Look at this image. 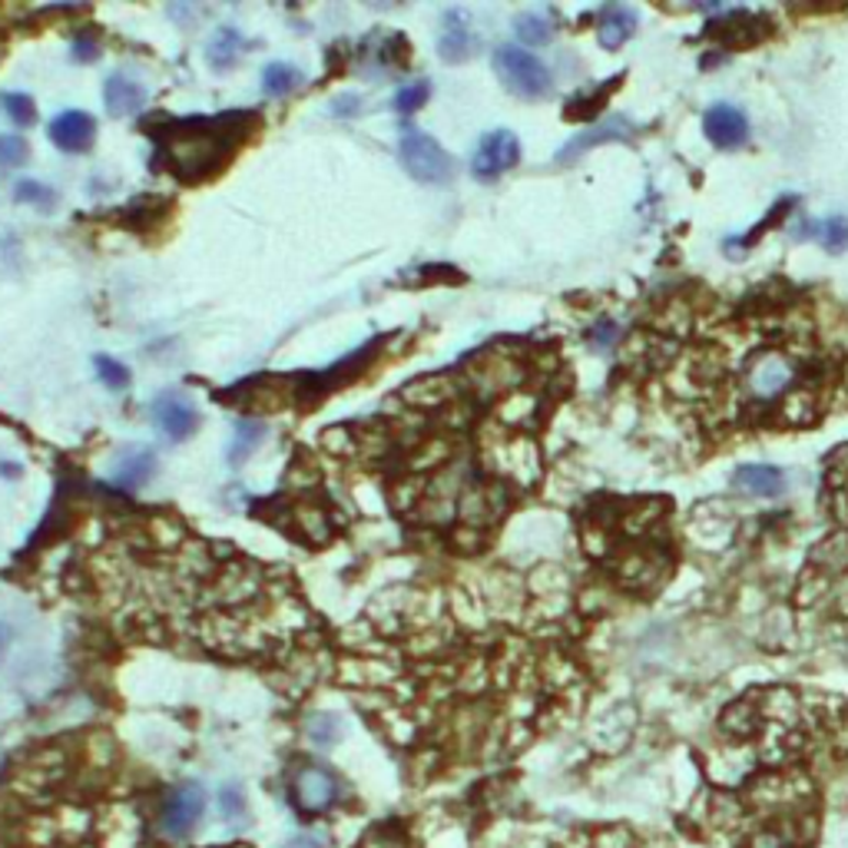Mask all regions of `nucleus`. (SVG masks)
<instances>
[{
	"label": "nucleus",
	"mask_w": 848,
	"mask_h": 848,
	"mask_svg": "<svg viewBox=\"0 0 848 848\" xmlns=\"http://www.w3.org/2000/svg\"><path fill=\"white\" fill-rule=\"evenodd\" d=\"M242 116H219V120H190L177 126L169 136V169L180 180H206L219 173L223 162H229V152L239 146V139L249 133V126H233Z\"/></svg>",
	"instance_id": "obj_1"
},
{
	"label": "nucleus",
	"mask_w": 848,
	"mask_h": 848,
	"mask_svg": "<svg viewBox=\"0 0 848 848\" xmlns=\"http://www.w3.org/2000/svg\"><path fill=\"white\" fill-rule=\"evenodd\" d=\"M398 152H402L405 173H408L411 180H418V183H425V186H444V183H451V177H454V159L448 156V149H444L434 136H428V133H421V129H405Z\"/></svg>",
	"instance_id": "obj_2"
},
{
	"label": "nucleus",
	"mask_w": 848,
	"mask_h": 848,
	"mask_svg": "<svg viewBox=\"0 0 848 848\" xmlns=\"http://www.w3.org/2000/svg\"><path fill=\"white\" fill-rule=\"evenodd\" d=\"M494 70H497V77L504 80L507 90L524 97V100H541L551 90V70L544 67V60L521 50V47H497Z\"/></svg>",
	"instance_id": "obj_3"
},
{
	"label": "nucleus",
	"mask_w": 848,
	"mask_h": 848,
	"mask_svg": "<svg viewBox=\"0 0 848 848\" xmlns=\"http://www.w3.org/2000/svg\"><path fill=\"white\" fill-rule=\"evenodd\" d=\"M203 815H206V789L200 782L177 785L159 805V825L173 841L190 838L193 828L203 822Z\"/></svg>",
	"instance_id": "obj_4"
},
{
	"label": "nucleus",
	"mask_w": 848,
	"mask_h": 848,
	"mask_svg": "<svg viewBox=\"0 0 848 848\" xmlns=\"http://www.w3.org/2000/svg\"><path fill=\"white\" fill-rule=\"evenodd\" d=\"M518 159H521V139L511 129H494L477 143L474 159H471V173L487 183V180L504 177L507 169H515Z\"/></svg>",
	"instance_id": "obj_5"
},
{
	"label": "nucleus",
	"mask_w": 848,
	"mask_h": 848,
	"mask_svg": "<svg viewBox=\"0 0 848 848\" xmlns=\"http://www.w3.org/2000/svg\"><path fill=\"white\" fill-rule=\"evenodd\" d=\"M149 415H152L156 431H159L166 441H173V444L190 441V438L200 431V411H196V405H193L186 395H173V392L159 395V398L149 405Z\"/></svg>",
	"instance_id": "obj_6"
},
{
	"label": "nucleus",
	"mask_w": 848,
	"mask_h": 848,
	"mask_svg": "<svg viewBox=\"0 0 848 848\" xmlns=\"http://www.w3.org/2000/svg\"><path fill=\"white\" fill-rule=\"evenodd\" d=\"M335 795H338V782H335V776H331L328 769H321V766L302 769V772L295 776V782H292V799H295L298 812H305V815H321V812H328L331 802H335Z\"/></svg>",
	"instance_id": "obj_7"
},
{
	"label": "nucleus",
	"mask_w": 848,
	"mask_h": 848,
	"mask_svg": "<svg viewBox=\"0 0 848 848\" xmlns=\"http://www.w3.org/2000/svg\"><path fill=\"white\" fill-rule=\"evenodd\" d=\"M792 375H795V369L782 352H762L759 359L749 362L746 385L756 398H776L789 388Z\"/></svg>",
	"instance_id": "obj_8"
},
{
	"label": "nucleus",
	"mask_w": 848,
	"mask_h": 848,
	"mask_svg": "<svg viewBox=\"0 0 848 848\" xmlns=\"http://www.w3.org/2000/svg\"><path fill=\"white\" fill-rule=\"evenodd\" d=\"M47 136L60 152H87L97 136V120L83 110H67L50 120Z\"/></svg>",
	"instance_id": "obj_9"
},
{
	"label": "nucleus",
	"mask_w": 848,
	"mask_h": 848,
	"mask_svg": "<svg viewBox=\"0 0 848 848\" xmlns=\"http://www.w3.org/2000/svg\"><path fill=\"white\" fill-rule=\"evenodd\" d=\"M703 129H706V136H710L713 146H720V149H736V146H743L746 136H749V120H746V113H743L739 106H733V103H716V106L706 110Z\"/></svg>",
	"instance_id": "obj_10"
},
{
	"label": "nucleus",
	"mask_w": 848,
	"mask_h": 848,
	"mask_svg": "<svg viewBox=\"0 0 848 848\" xmlns=\"http://www.w3.org/2000/svg\"><path fill=\"white\" fill-rule=\"evenodd\" d=\"M809 567L818 570L822 577H838L848 570V531H832L825 534L812 551H809Z\"/></svg>",
	"instance_id": "obj_11"
},
{
	"label": "nucleus",
	"mask_w": 848,
	"mask_h": 848,
	"mask_svg": "<svg viewBox=\"0 0 848 848\" xmlns=\"http://www.w3.org/2000/svg\"><path fill=\"white\" fill-rule=\"evenodd\" d=\"M103 100H106V110L113 116H133L143 110L146 103V90L139 80L126 77V74H113L106 83H103Z\"/></svg>",
	"instance_id": "obj_12"
},
{
	"label": "nucleus",
	"mask_w": 848,
	"mask_h": 848,
	"mask_svg": "<svg viewBox=\"0 0 848 848\" xmlns=\"http://www.w3.org/2000/svg\"><path fill=\"white\" fill-rule=\"evenodd\" d=\"M713 37L723 41L726 47H753L769 34V21L766 18H753V14H733L723 24H713Z\"/></svg>",
	"instance_id": "obj_13"
},
{
	"label": "nucleus",
	"mask_w": 848,
	"mask_h": 848,
	"mask_svg": "<svg viewBox=\"0 0 848 848\" xmlns=\"http://www.w3.org/2000/svg\"><path fill=\"white\" fill-rule=\"evenodd\" d=\"M474 47V37H471V27H467V14L464 11H448L444 14V27H441V37H438V50L448 64H457L471 54Z\"/></svg>",
	"instance_id": "obj_14"
},
{
	"label": "nucleus",
	"mask_w": 848,
	"mask_h": 848,
	"mask_svg": "<svg viewBox=\"0 0 848 848\" xmlns=\"http://www.w3.org/2000/svg\"><path fill=\"white\" fill-rule=\"evenodd\" d=\"M736 484L746 494H753V497H769L772 500V497L785 494V477L772 464H746V467H739L736 471Z\"/></svg>",
	"instance_id": "obj_15"
},
{
	"label": "nucleus",
	"mask_w": 848,
	"mask_h": 848,
	"mask_svg": "<svg viewBox=\"0 0 848 848\" xmlns=\"http://www.w3.org/2000/svg\"><path fill=\"white\" fill-rule=\"evenodd\" d=\"M152 474H156V454H152V451H143V448L120 454L116 464H113V480H116L120 487H126V490L143 487Z\"/></svg>",
	"instance_id": "obj_16"
},
{
	"label": "nucleus",
	"mask_w": 848,
	"mask_h": 848,
	"mask_svg": "<svg viewBox=\"0 0 848 848\" xmlns=\"http://www.w3.org/2000/svg\"><path fill=\"white\" fill-rule=\"evenodd\" d=\"M630 136V123L623 120V116H613L610 123H600V126H593V129H587V133H580L577 139H570L564 149H561V162H570L574 156H580V152H587V149H593V146H600V143H610V139H626Z\"/></svg>",
	"instance_id": "obj_17"
},
{
	"label": "nucleus",
	"mask_w": 848,
	"mask_h": 848,
	"mask_svg": "<svg viewBox=\"0 0 848 848\" xmlns=\"http://www.w3.org/2000/svg\"><path fill=\"white\" fill-rule=\"evenodd\" d=\"M239 50H242V37L236 27H219L213 34V41L206 44V60L216 74H226L239 64Z\"/></svg>",
	"instance_id": "obj_18"
},
{
	"label": "nucleus",
	"mask_w": 848,
	"mask_h": 848,
	"mask_svg": "<svg viewBox=\"0 0 848 848\" xmlns=\"http://www.w3.org/2000/svg\"><path fill=\"white\" fill-rule=\"evenodd\" d=\"M302 83H305V74L295 64H289V60H272L262 70V93L272 97V100H282V97L295 93Z\"/></svg>",
	"instance_id": "obj_19"
},
{
	"label": "nucleus",
	"mask_w": 848,
	"mask_h": 848,
	"mask_svg": "<svg viewBox=\"0 0 848 848\" xmlns=\"http://www.w3.org/2000/svg\"><path fill=\"white\" fill-rule=\"evenodd\" d=\"M636 31V14L630 8H610L600 21V44L607 50H617L623 47Z\"/></svg>",
	"instance_id": "obj_20"
},
{
	"label": "nucleus",
	"mask_w": 848,
	"mask_h": 848,
	"mask_svg": "<svg viewBox=\"0 0 848 848\" xmlns=\"http://www.w3.org/2000/svg\"><path fill=\"white\" fill-rule=\"evenodd\" d=\"M825 487H828V497L838 507V515H845L848 511V444L838 448L825 461Z\"/></svg>",
	"instance_id": "obj_21"
},
{
	"label": "nucleus",
	"mask_w": 848,
	"mask_h": 848,
	"mask_svg": "<svg viewBox=\"0 0 848 848\" xmlns=\"http://www.w3.org/2000/svg\"><path fill=\"white\" fill-rule=\"evenodd\" d=\"M262 438H265V425H259V421H239V425H236V434H233V444H229V464L239 467V464L262 444Z\"/></svg>",
	"instance_id": "obj_22"
},
{
	"label": "nucleus",
	"mask_w": 848,
	"mask_h": 848,
	"mask_svg": "<svg viewBox=\"0 0 848 848\" xmlns=\"http://www.w3.org/2000/svg\"><path fill=\"white\" fill-rule=\"evenodd\" d=\"M515 31H518V41L528 44V47H541V44H551L554 37V27L544 14H521L515 21Z\"/></svg>",
	"instance_id": "obj_23"
},
{
	"label": "nucleus",
	"mask_w": 848,
	"mask_h": 848,
	"mask_svg": "<svg viewBox=\"0 0 848 848\" xmlns=\"http://www.w3.org/2000/svg\"><path fill=\"white\" fill-rule=\"evenodd\" d=\"M93 369H97V378L110 388V392H126L129 388V369L110 355H97L93 359Z\"/></svg>",
	"instance_id": "obj_24"
},
{
	"label": "nucleus",
	"mask_w": 848,
	"mask_h": 848,
	"mask_svg": "<svg viewBox=\"0 0 848 848\" xmlns=\"http://www.w3.org/2000/svg\"><path fill=\"white\" fill-rule=\"evenodd\" d=\"M0 103H4V113L11 116L14 126H34L37 123V106L27 93H4L0 97Z\"/></svg>",
	"instance_id": "obj_25"
},
{
	"label": "nucleus",
	"mask_w": 848,
	"mask_h": 848,
	"mask_svg": "<svg viewBox=\"0 0 848 848\" xmlns=\"http://www.w3.org/2000/svg\"><path fill=\"white\" fill-rule=\"evenodd\" d=\"M428 97H431V83L428 80H411V83H405L398 93H395V110L398 113H418L425 103H428Z\"/></svg>",
	"instance_id": "obj_26"
},
{
	"label": "nucleus",
	"mask_w": 848,
	"mask_h": 848,
	"mask_svg": "<svg viewBox=\"0 0 848 848\" xmlns=\"http://www.w3.org/2000/svg\"><path fill=\"white\" fill-rule=\"evenodd\" d=\"M14 200H18V203H27V206H37V210H54V206H57V193H54L50 186H44V183H34V180L18 183Z\"/></svg>",
	"instance_id": "obj_27"
},
{
	"label": "nucleus",
	"mask_w": 848,
	"mask_h": 848,
	"mask_svg": "<svg viewBox=\"0 0 848 848\" xmlns=\"http://www.w3.org/2000/svg\"><path fill=\"white\" fill-rule=\"evenodd\" d=\"M219 812H223V818H226V822H233V818H242V815H246V792H242V785H239V782H229V785H223V789H219Z\"/></svg>",
	"instance_id": "obj_28"
},
{
	"label": "nucleus",
	"mask_w": 848,
	"mask_h": 848,
	"mask_svg": "<svg viewBox=\"0 0 848 848\" xmlns=\"http://www.w3.org/2000/svg\"><path fill=\"white\" fill-rule=\"evenodd\" d=\"M818 236H822V246H825L828 252H841V249L848 246V223L835 216V219H828V223L818 226Z\"/></svg>",
	"instance_id": "obj_29"
},
{
	"label": "nucleus",
	"mask_w": 848,
	"mask_h": 848,
	"mask_svg": "<svg viewBox=\"0 0 848 848\" xmlns=\"http://www.w3.org/2000/svg\"><path fill=\"white\" fill-rule=\"evenodd\" d=\"M27 139L18 136V133H8L0 136V166H21L27 159Z\"/></svg>",
	"instance_id": "obj_30"
},
{
	"label": "nucleus",
	"mask_w": 848,
	"mask_h": 848,
	"mask_svg": "<svg viewBox=\"0 0 848 848\" xmlns=\"http://www.w3.org/2000/svg\"><path fill=\"white\" fill-rule=\"evenodd\" d=\"M308 736H312L318 746H331L338 736H342V723L331 720V716H318L315 723H308Z\"/></svg>",
	"instance_id": "obj_31"
},
{
	"label": "nucleus",
	"mask_w": 848,
	"mask_h": 848,
	"mask_svg": "<svg viewBox=\"0 0 848 848\" xmlns=\"http://www.w3.org/2000/svg\"><path fill=\"white\" fill-rule=\"evenodd\" d=\"M610 93H613V87H603V90H597V93H593V97H587V100H584V97H580V100H574V103H570V110H567V120L593 116V113L600 110V103H603Z\"/></svg>",
	"instance_id": "obj_32"
},
{
	"label": "nucleus",
	"mask_w": 848,
	"mask_h": 848,
	"mask_svg": "<svg viewBox=\"0 0 848 848\" xmlns=\"http://www.w3.org/2000/svg\"><path fill=\"white\" fill-rule=\"evenodd\" d=\"M74 57H77L80 64H90V60H97V44L77 41V44H74Z\"/></svg>",
	"instance_id": "obj_33"
},
{
	"label": "nucleus",
	"mask_w": 848,
	"mask_h": 848,
	"mask_svg": "<svg viewBox=\"0 0 848 848\" xmlns=\"http://www.w3.org/2000/svg\"><path fill=\"white\" fill-rule=\"evenodd\" d=\"M756 848H782V838L766 832V835H759V838H756Z\"/></svg>",
	"instance_id": "obj_34"
},
{
	"label": "nucleus",
	"mask_w": 848,
	"mask_h": 848,
	"mask_svg": "<svg viewBox=\"0 0 848 848\" xmlns=\"http://www.w3.org/2000/svg\"><path fill=\"white\" fill-rule=\"evenodd\" d=\"M4 643H8V630L0 626V649H4Z\"/></svg>",
	"instance_id": "obj_35"
}]
</instances>
